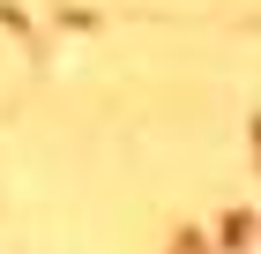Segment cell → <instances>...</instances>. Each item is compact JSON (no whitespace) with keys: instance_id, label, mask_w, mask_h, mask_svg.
Segmentation results:
<instances>
[{"instance_id":"obj_1","label":"cell","mask_w":261,"mask_h":254,"mask_svg":"<svg viewBox=\"0 0 261 254\" xmlns=\"http://www.w3.org/2000/svg\"><path fill=\"white\" fill-rule=\"evenodd\" d=\"M172 254H209V247H201V232H179V239H172Z\"/></svg>"}]
</instances>
